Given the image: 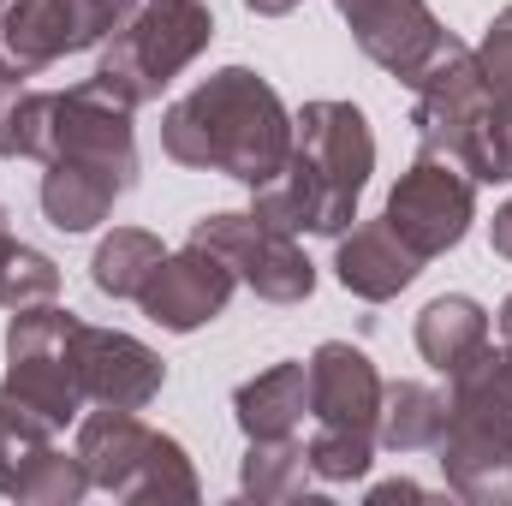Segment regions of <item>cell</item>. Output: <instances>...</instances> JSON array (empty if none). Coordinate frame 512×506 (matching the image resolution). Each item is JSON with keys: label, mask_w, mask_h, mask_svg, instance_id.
<instances>
[{"label": "cell", "mask_w": 512, "mask_h": 506, "mask_svg": "<svg viewBox=\"0 0 512 506\" xmlns=\"http://www.w3.org/2000/svg\"><path fill=\"white\" fill-rule=\"evenodd\" d=\"M382 221L411 245V256L435 262V256H447L471 233V221H477V179L459 173L447 155L417 149L411 173H399V185L387 191Z\"/></svg>", "instance_id": "52a82bcc"}, {"label": "cell", "mask_w": 512, "mask_h": 506, "mask_svg": "<svg viewBox=\"0 0 512 506\" xmlns=\"http://www.w3.org/2000/svg\"><path fill=\"white\" fill-rule=\"evenodd\" d=\"M310 453H304V441L298 435H286V441H251V453H245V465H239V489H245V501L256 506H280V501H304L310 495Z\"/></svg>", "instance_id": "d6986e66"}, {"label": "cell", "mask_w": 512, "mask_h": 506, "mask_svg": "<svg viewBox=\"0 0 512 506\" xmlns=\"http://www.w3.org/2000/svg\"><path fill=\"white\" fill-rule=\"evenodd\" d=\"M161 149L179 167L227 173V179L256 191L292 155V114L262 72L221 66L161 114Z\"/></svg>", "instance_id": "7a4b0ae2"}, {"label": "cell", "mask_w": 512, "mask_h": 506, "mask_svg": "<svg viewBox=\"0 0 512 506\" xmlns=\"http://www.w3.org/2000/svg\"><path fill=\"white\" fill-rule=\"evenodd\" d=\"M417 352L429 370L441 376H465L483 352H489V310L465 292H447V298H429L423 316H417Z\"/></svg>", "instance_id": "2e32d148"}, {"label": "cell", "mask_w": 512, "mask_h": 506, "mask_svg": "<svg viewBox=\"0 0 512 506\" xmlns=\"http://www.w3.org/2000/svg\"><path fill=\"white\" fill-rule=\"evenodd\" d=\"M12 245H18V239H12V221H6V209H0V268H6V256H12Z\"/></svg>", "instance_id": "f1b7e54d"}, {"label": "cell", "mask_w": 512, "mask_h": 506, "mask_svg": "<svg viewBox=\"0 0 512 506\" xmlns=\"http://www.w3.org/2000/svg\"><path fill=\"white\" fill-rule=\"evenodd\" d=\"M471 54H477V66H483L489 96L512 90V6H501V12H495V24H489L483 48H471Z\"/></svg>", "instance_id": "d4e9b609"}, {"label": "cell", "mask_w": 512, "mask_h": 506, "mask_svg": "<svg viewBox=\"0 0 512 506\" xmlns=\"http://www.w3.org/2000/svg\"><path fill=\"white\" fill-rule=\"evenodd\" d=\"M501 334H507V346H512V298L501 304Z\"/></svg>", "instance_id": "f546056e"}, {"label": "cell", "mask_w": 512, "mask_h": 506, "mask_svg": "<svg viewBox=\"0 0 512 506\" xmlns=\"http://www.w3.org/2000/svg\"><path fill=\"white\" fill-rule=\"evenodd\" d=\"M435 459H441V477H447V489L459 501H477V506L512 501V435L507 429L447 405V429L435 441Z\"/></svg>", "instance_id": "4fadbf2b"}, {"label": "cell", "mask_w": 512, "mask_h": 506, "mask_svg": "<svg viewBox=\"0 0 512 506\" xmlns=\"http://www.w3.org/2000/svg\"><path fill=\"white\" fill-rule=\"evenodd\" d=\"M453 411H471V417H483V423H495V429H507L512 435V346H489L465 376H453V399H447Z\"/></svg>", "instance_id": "7402d4cb"}, {"label": "cell", "mask_w": 512, "mask_h": 506, "mask_svg": "<svg viewBox=\"0 0 512 506\" xmlns=\"http://www.w3.org/2000/svg\"><path fill=\"white\" fill-rule=\"evenodd\" d=\"M304 453H310V471L322 483H364L370 465H376V435H352V429H322L316 423Z\"/></svg>", "instance_id": "603a6c76"}, {"label": "cell", "mask_w": 512, "mask_h": 506, "mask_svg": "<svg viewBox=\"0 0 512 506\" xmlns=\"http://www.w3.org/2000/svg\"><path fill=\"white\" fill-rule=\"evenodd\" d=\"M382 387L376 364L346 346V340H328L316 346L310 358V417L322 429H352V435H376V417H382Z\"/></svg>", "instance_id": "5bb4252c"}, {"label": "cell", "mask_w": 512, "mask_h": 506, "mask_svg": "<svg viewBox=\"0 0 512 506\" xmlns=\"http://www.w3.org/2000/svg\"><path fill=\"white\" fill-rule=\"evenodd\" d=\"M233 417L245 441H286L310 417V364H274L233 393Z\"/></svg>", "instance_id": "e0dca14e"}, {"label": "cell", "mask_w": 512, "mask_h": 506, "mask_svg": "<svg viewBox=\"0 0 512 506\" xmlns=\"http://www.w3.org/2000/svg\"><path fill=\"white\" fill-rule=\"evenodd\" d=\"M376 173V131L352 102H304L292 120V155L286 167L256 185L251 215L280 233H322L340 239L358 221V197Z\"/></svg>", "instance_id": "6da1fadb"}, {"label": "cell", "mask_w": 512, "mask_h": 506, "mask_svg": "<svg viewBox=\"0 0 512 506\" xmlns=\"http://www.w3.org/2000/svg\"><path fill=\"white\" fill-rule=\"evenodd\" d=\"M0 6H6V0H0Z\"/></svg>", "instance_id": "4dcf8cb0"}, {"label": "cell", "mask_w": 512, "mask_h": 506, "mask_svg": "<svg viewBox=\"0 0 512 506\" xmlns=\"http://www.w3.org/2000/svg\"><path fill=\"white\" fill-rule=\"evenodd\" d=\"M78 316L60 304H36L18 310L6 328V381H0V405L48 423L54 435L90 405L84 381H78Z\"/></svg>", "instance_id": "5b68a950"}, {"label": "cell", "mask_w": 512, "mask_h": 506, "mask_svg": "<svg viewBox=\"0 0 512 506\" xmlns=\"http://www.w3.org/2000/svg\"><path fill=\"white\" fill-rule=\"evenodd\" d=\"M161 262H167V251H161L155 233H143V227H114V233L96 245L90 280H96L102 298H137Z\"/></svg>", "instance_id": "44dd1931"}, {"label": "cell", "mask_w": 512, "mask_h": 506, "mask_svg": "<svg viewBox=\"0 0 512 506\" xmlns=\"http://www.w3.org/2000/svg\"><path fill=\"white\" fill-rule=\"evenodd\" d=\"M334 6L352 24L358 48L382 72H393L405 90H417L429 78V66L459 42V36L441 30V18L429 12V0H334Z\"/></svg>", "instance_id": "9c48e42d"}, {"label": "cell", "mask_w": 512, "mask_h": 506, "mask_svg": "<svg viewBox=\"0 0 512 506\" xmlns=\"http://www.w3.org/2000/svg\"><path fill=\"white\" fill-rule=\"evenodd\" d=\"M191 245L227 256L233 274L251 286L256 298H268V304H304V298L316 292V268H310V256L298 251V239L280 233V227H268L251 209H245V215H239V209L203 215V221L191 227Z\"/></svg>", "instance_id": "ba28073f"}, {"label": "cell", "mask_w": 512, "mask_h": 506, "mask_svg": "<svg viewBox=\"0 0 512 506\" xmlns=\"http://www.w3.org/2000/svg\"><path fill=\"white\" fill-rule=\"evenodd\" d=\"M387 501H423V489L417 483H376L370 489V506H387Z\"/></svg>", "instance_id": "4316f807"}, {"label": "cell", "mask_w": 512, "mask_h": 506, "mask_svg": "<svg viewBox=\"0 0 512 506\" xmlns=\"http://www.w3.org/2000/svg\"><path fill=\"white\" fill-rule=\"evenodd\" d=\"M489 245H495V256H507L512 262V203L495 209V221H489Z\"/></svg>", "instance_id": "484cf974"}, {"label": "cell", "mask_w": 512, "mask_h": 506, "mask_svg": "<svg viewBox=\"0 0 512 506\" xmlns=\"http://www.w3.org/2000/svg\"><path fill=\"white\" fill-rule=\"evenodd\" d=\"M215 42V12L203 0H143L108 36L96 78H108L131 108L155 102L203 48Z\"/></svg>", "instance_id": "8992f818"}, {"label": "cell", "mask_w": 512, "mask_h": 506, "mask_svg": "<svg viewBox=\"0 0 512 506\" xmlns=\"http://www.w3.org/2000/svg\"><path fill=\"white\" fill-rule=\"evenodd\" d=\"M78 459L90 471V483L102 495H120L131 506H191L197 501V471L185 459V447L161 429H149L137 411H114V405H96L84 423H78Z\"/></svg>", "instance_id": "277c9868"}, {"label": "cell", "mask_w": 512, "mask_h": 506, "mask_svg": "<svg viewBox=\"0 0 512 506\" xmlns=\"http://www.w3.org/2000/svg\"><path fill=\"white\" fill-rule=\"evenodd\" d=\"M78 381H84V399L90 405H114V411H143L161 381H167V364L131 340L120 328H78Z\"/></svg>", "instance_id": "7c38bea8"}, {"label": "cell", "mask_w": 512, "mask_h": 506, "mask_svg": "<svg viewBox=\"0 0 512 506\" xmlns=\"http://www.w3.org/2000/svg\"><path fill=\"white\" fill-rule=\"evenodd\" d=\"M423 256H411V245L387 227V221H364L352 233H340V251H334V274L352 298L364 304H387L399 298L411 280H417Z\"/></svg>", "instance_id": "9a60e30c"}, {"label": "cell", "mask_w": 512, "mask_h": 506, "mask_svg": "<svg viewBox=\"0 0 512 506\" xmlns=\"http://www.w3.org/2000/svg\"><path fill=\"white\" fill-rule=\"evenodd\" d=\"M245 6H251L256 18H286V12H292V6H304V0H245Z\"/></svg>", "instance_id": "83f0119b"}, {"label": "cell", "mask_w": 512, "mask_h": 506, "mask_svg": "<svg viewBox=\"0 0 512 506\" xmlns=\"http://www.w3.org/2000/svg\"><path fill=\"white\" fill-rule=\"evenodd\" d=\"M233 286H239V274H233L227 256H215V251H203V245L185 239V251H173L149 274V286L137 292V304H143V316L155 328L197 334L203 322H215L233 304Z\"/></svg>", "instance_id": "8fae6325"}, {"label": "cell", "mask_w": 512, "mask_h": 506, "mask_svg": "<svg viewBox=\"0 0 512 506\" xmlns=\"http://www.w3.org/2000/svg\"><path fill=\"white\" fill-rule=\"evenodd\" d=\"M131 108L108 78H84L60 90L54 137L42 155V215L60 233H90L114 215V203L137 185V143Z\"/></svg>", "instance_id": "3957f363"}, {"label": "cell", "mask_w": 512, "mask_h": 506, "mask_svg": "<svg viewBox=\"0 0 512 506\" xmlns=\"http://www.w3.org/2000/svg\"><path fill=\"white\" fill-rule=\"evenodd\" d=\"M90 489L96 483H90L84 459L60 453L48 423L0 405V495H12L24 506H72Z\"/></svg>", "instance_id": "30bf717a"}, {"label": "cell", "mask_w": 512, "mask_h": 506, "mask_svg": "<svg viewBox=\"0 0 512 506\" xmlns=\"http://www.w3.org/2000/svg\"><path fill=\"white\" fill-rule=\"evenodd\" d=\"M54 292H60V268H54V256L30 251V245H12L6 256V268H0V310H36V304H54Z\"/></svg>", "instance_id": "cb8c5ba5"}, {"label": "cell", "mask_w": 512, "mask_h": 506, "mask_svg": "<svg viewBox=\"0 0 512 506\" xmlns=\"http://www.w3.org/2000/svg\"><path fill=\"white\" fill-rule=\"evenodd\" d=\"M447 429V399L423 381H393L382 387V417H376V441L387 453H423L435 447Z\"/></svg>", "instance_id": "ac0fdd59"}, {"label": "cell", "mask_w": 512, "mask_h": 506, "mask_svg": "<svg viewBox=\"0 0 512 506\" xmlns=\"http://www.w3.org/2000/svg\"><path fill=\"white\" fill-rule=\"evenodd\" d=\"M54 102L60 90H30L0 78V161H42L54 137Z\"/></svg>", "instance_id": "ffe728a7"}]
</instances>
